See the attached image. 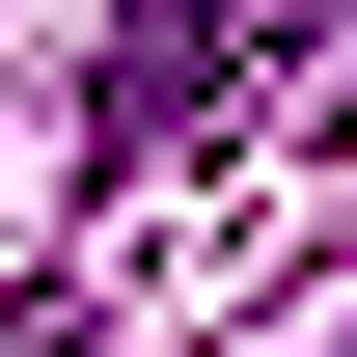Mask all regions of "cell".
Returning <instances> with one entry per match:
<instances>
[{
    "label": "cell",
    "mask_w": 357,
    "mask_h": 357,
    "mask_svg": "<svg viewBox=\"0 0 357 357\" xmlns=\"http://www.w3.org/2000/svg\"><path fill=\"white\" fill-rule=\"evenodd\" d=\"M275 28H303V0H137L110 83H83V165H110V192H137V165H192V137L275 83Z\"/></svg>",
    "instance_id": "obj_1"
},
{
    "label": "cell",
    "mask_w": 357,
    "mask_h": 357,
    "mask_svg": "<svg viewBox=\"0 0 357 357\" xmlns=\"http://www.w3.org/2000/svg\"><path fill=\"white\" fill-rule=\"evenodd\" d=\"M275 357H357V303H303V330H275Z\"/></svg>",
    "instance_id": "obj_2"
}]
</instances>
